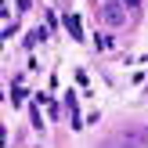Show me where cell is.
<instances>
[{"instance_id": "cell-1", "label": "cell", "mask_w": 148, "mask_h": 148, "mask_svg": "<svg viewBox=\"0 0 148 148\" xmlns=\"http://www.w3.org/2000/svg\"><path fill=\"white\" fill-rule=\"evenodd\" d=\"M101 14H105L108 25H123V22H127V11H123L119 0H105V11H101Z\"/></svg>"}, {"instance_id": "cell-2", "label": "cell", "mask_w": 148, "mask_h": 148, "mask_svg": "<svg viewBox=\"0 0 148 148\" xmlns=\"http://www.w3.org/2000/svg\"><path fill=\"white\" fill-rule=\"evenodd\" d=\"M65 25H69V33H72V36H76V40H79V22L72 18V14H69V18H65Z\"/></svg>"}, {"instance_id": "cell-3", "label": "cell", "mask_w": 148, "mask_h": 148, "mask_svg": "<svg viewBox=\"0 0 148 148\" xmlns=\"http://www.w3.org/2000/svg\"><path fill=\"white\" fill-rule=\"evenodd\" d=\"M123 4H141V0H123Z\"/></svg>"}]
</instances>
